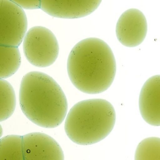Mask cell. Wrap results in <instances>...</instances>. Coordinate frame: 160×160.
<instances>
[{"label":"cell","instance_id":"1","mask_svg":"<svg viewBox=\"0 0 160 160\" xmlns=\"http://www.w3.org/2000/svg\"><path fill=\"white\" fill-rule=\"evenodd\" d=\"M70 79L80 91L97 94L106 91L115 78L116 65L113 52L103 40L85 38L71 50L67 61Z\"/></svg>","mask_w":160,"mask_h":160},{"label":"cell","instance_id":"2","mask_svg":"<svg viewBox=\"0 0 160 160\" xmlns=\"http://www.w3.org/2000/svg\"><path fill=\"white\" fill-rule=\"evenodd\" d=\"M19 100L24 115L42 128L58 127L67 113V100L63 89L53 78L42 72L32 71L23 78Z\"/></svg>","mask_w":160,"mask_h":160},{"label":"cell","instance_id":"3","mask_svg":"<svg viewBox=\"0 0 160 160\" xmlns=\"http://www.w3.org/2000/svg\"><path fill=\"white\" fill-rule=\"evenodd\" d=\"M116 120L115 110L103 99L79 102L68 113L65 129L68 137L80 145H91L104 140L111 132Z\"/></svg>","mask_w":160,"mask_h":160},{"label":"cell","instance_id":"4","mask_svg":"<svg viewBox=\"0 0 160 160\" xmlns=\"http://www.w3.org/2000/svg\"><path fill=\"white\" fill-rule=\"evenodd\" d=\"M23 41L24 55L27 61L34 66L48 67L58 58V41L53 33L46 27H32L26 32Z\"/></svg>","mask_w":160,"mask_h":160},{"label":"cell","instance_id":"5","mask_svg":"<svg viewBox=\"0 0 160 160\" xmlns=\"http://www.w3.org/2000/svg\"><path fill=\"white\" fill-rule=\"evenodd\" d=\"M24 10L9 0H0V45L18 47L27 32Z\"/></svg>","mask_w":160,"mask_h":160},{"label":"cell","instance_id":"6","mask_svg":"<svg viewBox=\"0 0 160 160\" xmlns=\"http://www.w3.org/2000/svg\"><path fill=\"white\" fill-rule=\"evenodd\" d=\"M116 32L118 41L125 47L134 48L139 46L147 34L145 16L136 8L126 10L117 21Z\"/></svg>","mask_w":160,"mask_h":160},{"label":"cell","instance_id":"7","mask_svg":"<svg viewBox=\"0 0 160 160\" xmlns=\"http://www.w3.org/2000/svg\"><path fill=\"white\" fill-rule=\"evenodd\" d=\"M23 160H65L60 145L51 136L32 132L22 136Z\"/></svg>","mask_w":160,"mask_h":160},{"label":"cell","instance_id":"8","mask_svg":"<svg viewBox=\"0 0 160 160\" xmlns=\"http://www.w3.org/2000/svg\"><path fill=\"white\" fill-rule=\"evenodd\" d=\"M102 0H40V8L55 18L76 19L92 14Z\"/></svg>","mask_w":160,"mask_h":160},{"label":"cell","instance_id":"9","mask_svg":"<svg viewBox=\"0 0 160 160\" xmlns=\"http://www.w3.org/2000/svg\"><path fill=\"white\" fill-rule=\"evenodd\" d=\"M160 76L148 79L143 86L139 98L140 112L144 120L151 126L160 125Z\"/></svg>","mask_w":160,"mask_h":160},{"label":"cell","instance_id":"10","mask_svg":"<svg viewBox=\"0 0 160 160\" xmlns=\"http://www.w3.org/2000/svg\"><path fill=\"white\" fill-rule=\"evenodd\" d=\"M21 63V56L18 47L0 45V79L13 76Z\"/></svg>","mask_w":160,"mask_h":160},{"label":"cell","instance_id":"11","mask_svg":"<svg viewBox=\"0 0 160 160\" xmlns=\"http://www.w3.org/2000/svg\"><path fill=\"white\" fill-rule=\"evenodd\" d=\"M14 88L8 81L0 79V122L8 119L16 109Z\"/></svg>","mask_w":160,"mask_h":160},{"label":"cell","instance_id":"12","mask_svg":"<svg viewBox=\"0 0 160 160\" xmlns=\"http://www.w3.org/2000/svg\"><path fill=\"white\" fill-rule=\"evenodd\" d=\"M0 160H23L22 136L9 135L0 139Z\"/></svg>","mask_w":160,"mask_h":160},{"label":"cell","instance_id":"13","mask_svg":"<svg viewBox=\"0 0 160 160\" xmlns=\"http://www.w3.org/2000/svg\"><path fill=\"white\" fill-rule=\"evenodd\" d=\"M160 139L149 137L144 139L137 146L135 160H160Z\"/></svg>","mask_w":160,"mask_h":160},{"label":"cell","instance_id":"14","mask_svg":"<svg viewBox=\"0 0 160 160\" xmlns=\"http://www.w3.org/2000/svg\"><path fill=\"white\" fill-rule=\"evenodd\" d=\"M23 9H36L40 8V0H9Z\"/></svg>","mask_w":160,"mask_h":160},{"label":"cell","instance_id":"15","mask_svg":"<svg viewBox=\"0 0 160 160\" xmlns=\"http://www.w3.org/2000/svg\"><path fill=\"white\" fill-rule=\"evenodd\" d=\"M3 134V128H2V126L0 125V139H1V137H2V135Z\"/></svg>","mask_w":160,"mask_h":160}]
</instances>
